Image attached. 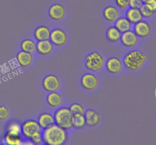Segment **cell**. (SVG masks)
<instances>
[{"mask_svg": "<svg viewBox=\"0 0 156 145\" xmlns=\"http://www.w3.org/2000/svg\"><path fill=\"white\" fill-rule=\"evenodd\" d=\"M22 144H24V145H27V144L33 145L34 143L30 140H27V139H26V140H24H24H23Z\"/></svg>", "mask_w": 156, "mask_h": 145, "instance_id": "cell-33", "label": "cell"}, {"mask_svg": "<svg viewBox=\"0 0 156 145\" xmlns=\"http://www.w3.org/2000/svg\"><path fill=\"white\" fill-rule=\"evenodd\" d=\"M42 86L47 92H57L60 88V81L59 77L54 74H48L42 81Z\"/></svg>", "mask_w": 156, "mask_h": 145, "instance_id": "cell-6", "label": "cell"}, {"mask_svg": "<svg viewBox=\"0 0 156 145\" xmlns=\"http://www.w3.org/2000/svg\"><path fill=\"white\" fill-rule=\"evenodd\" d=\"M36 51L41 56H48L53 51V44L50 40L37 41L36 44Z\"/></svg>", "mask_w": 156, "mask_h": 145, "instance_id": "cell-13", "label": "cell"}, {"mask_svg": "<svg viewBox=\"0 0 156 145\" xmlns=\"http://www.w3.org/2000/svg\"><path fill=\"white\" fill-rule=\"evenodd\" d=\"M84 116L86 121V125L89 127H95L101 122V115L93 109H88L85 111Z\"/></svg>", "mask_w": 156, "mask_h": 145, "instance_id": "cell-14", "label": "cell"}, {"mask_svg": "<svg viewBox=\"0 0 156 145\" xmlns=\"http://www.w3.org/2000/svg\"><path fill=\"white\" fill-rule=\"evenodd\" d=\"M115 2L120 9H123L129 4V0H115Z\"/></svg>", "mask_w": 156, "mask_h": 145, "instance_id": "cell-32", "label": "cell"}, {"mask_svg": "<svg viewBox=\"0 0 156 145\" xmlns=\"http://www.w3.org/2000/svg\"><path fill=\"white\" fill-rule=\"evenodd\" d=\"M105 58L98 51H92L85 58V66L87 70L91 72H98L103 68Z\"/></svg>", "mask_w": 156, "mask_h": 145, "instance_id": "cell-4", "label": "cell"}, {"mask_svg": "<svg viewBox=\"0 0 156 145\" xmlns=\"http://www.w3.org/2000/svg\"><path fill=\"white\" fill-rule=\"evenodd\" d=\"M71 111V112L73 114H84L85 113V108L83 107V105H82L79 103H73L72 105H70L69 108Z\"/></svg>", "mask_w": 156, "mask_h": 145, "instance_id": "cell-27", "label": "cell"}, {"mask_svg": "<svg viewBox=\"0 0 156 145\" xmlns=\"http://www.w3.org/2000/svg\"><path fill=\"white\" fill-rule=\"evenodd\" d=\"M16 59L18 64L23 68L28 67L33 62V56H32L31 53L23 51V50H21L17 53Z\"/></svg>", "mask_w": 156, "mask_h": 145, "instance_id": "cell-17", "label": "cell"}, {"mask_svg": "<svg viewBox=\"0 0 156 145\" xmlns=\"http://www.w3.org/2000/svg\"><path fill=\"white\" fill-rule=\"evenodd\" d=\"M80 82L82 86L85 90L92 91L95 89L98 85V79L93 73H87L82 76Z\"/></svg>", "mask_w": 156, "mask_h": 145, "instance_id": "cell-8", "label": "cell"}, {"mask_svg": "<svg viewBox=\"0 0 156 145\" xmlns=\"http://www.w3.org/2000/svg\"><path fill=\"white\" fill-rule=\"evenodd\" d=\"M20 46H21V50L31 53V54L36 51V43L30 38H26L23 40Z\"/></svg>", "mask_w": 156, "mask_h": 145, "instance_id": "cell-25", "label": "cell"}, {"mask_svg": "<svg viewBox=\"0 0 156 145\" xmlns=\"http://www.w3.org/2000/svg\"><path fill=\"white\" fill-rule=\"evenodd\" d=\"M47 102L51 108H59L62 102V97L57 92H49L47 96Z\"/></svg>", "mask_w": 156, "mask_h": 145, "instance_id": "cell-19", "label": "cell"}, {"mask_svg": "<svg viewBox=\"0 0 156 145\" xmlns=\"http://www.w3.org/2000/svg\"><path fill=\"white\" fill-rule=\"evenodd\" d=\"M140 12H141V15L143 18H150L155 15V12H152L150 9H149L148 8H146L144 5H142V7L140 9Z\"/></svg>", "mask_w": 156, "mask_h": 145, "instance_id": "cell-28", "label": "cell"}, {"mask_svg": "<svg viewBox=\"0 0 156 145\" xmlns=\"http://www.w3.org/2000/svg\"><path fill=\"white\" fill-rule=\"evenodd\" d=\"M42 131V128L38 124L37 121L34 119H27L21 125V134L24 138L30 140L35 134Z\"/></svg>", "mask_w": 156, "mask_h": 145, "instance_id": "cell-5", "label": "cell"}, {"mask_svg": "<svg viewBox=\"0 0 156 145\" xmlns=\"http://www.w3.org/2000/svg\"><path fill=\"white\" fill-rule=\"evenodd\" d=\"M50 41L53 46L62 47L67 42V35L65 31L60 28H55L50 31Z\"/></svg>", "mask_w": 156, "mask_h": 145, "instance_id": "cell-7", "label": "cell"}, {"mask_svg": "<svg viewBox=\"0 0 156 145\" xmlns=\"http://www.w3.org/2000/svg\"><path fill=\"white\" fill-rule=\"evenodd\" d=\"M143 5H144L146 8H148L149 9H150L151 11L155 12L156 0H147V1H146L145 2H143Z\"/></svg>", "mask_w": 156, "mask_h": 145, "instance_id": "cell-31", "label": "cell"}, {"mask_svg": "<svg viewBox=\"0 0 156 145\" xmlns=\"http://www.w3.org/2000/svg\"><path fill=\"white\" fill-rule=\"evenodd\" d=\"M37 122L43 130L44 129V128H48L50 125L55 124L54 117H53V114H50V113L44 112L39 115Z\"/></svg>", "mask_w": 156, "mask_h": 145, "instance_id": "cell-18", "label": "cell"}, {"mask_svg": "<svg viewBox=\"0 0 156 145\" xmlns=\"http://www.w3.org/2000/svg\"><path fill=\"white\" fill-rule=\"evenodd\" d=\"M146 1H147V0H143V2H146Z\"/></svg>", "mask_w": 156, "mask_h": 145, "instance_id": "cell-34", "label": "cell"}, {"mask_svg": "<svg viewBox=\"0 0 156 145\" xmlns=\"http://www.w3.org/2000/svg\"><path fill=\"white\" fill-rule=\"evenodd\" d=\"M5 143L8 145H21L23 143V137L20 135H14L6 133L4 136Z\"/></svg>", "mask_w": 156, "mask_h": 145, "instance_id": "cell-23", "label": "cell"}, {"mask_svg": "<svg viewBox=\"0 0 156 145\" xmlns=\"http://www.w3.org/2000/svg\"><path fill=\"white\" fill-rule=\"evenodd\" d=\"M6 133L14 135H20L21 134V124L18 121H12L6 128Z\"/></svg>", "mask_w": 156, "mask_h": 145, "instance_id": "cell-26", "label": "cell"}, {"mask_svg": "<svg viewBox=\"0 0 156 145\" xmlns=\"http://www.w3.org/2000/svg\"><path fill=\"white\" fill-rule=\"evenodd\" d=\"M9 110L5 105H0V121H5L9 117Z\"/></svg>", "mask_w": 156, "mask_h": 145, "instance_id": "cell-29", "label": "cell"}, {"mask_svg": "<svg viewBox=\"0 0 156 145\" xmlns=\"http://www.w3.org/2000/svg\"><path fill=\"white\" fill-rule=\"evenodd\" d=\"M148 59L145 52L140 50H133L123 56V64L128 70L137 71L140 70Z\"/></svg>", "mask_w": 156, "mask_h": 145, "instance_id": "cell-2", "label": "cell"}, {"mask_svg": "<svg viewBox=\"0 0 156 145\" xmlns=\"http://www.w3.org/2000/svg\"><path fill=\"white\" fill-rule=\"evenodd\" d=\"M50 29L46 25H40L34 31V36L37 41L50 40Z\"/></svg>", "mask_w": 156, "mask_h": 145, "instance_id": "cell-15", "label": "cell"}, {"mask_svg": "<svg viewBox=\"0 0 156 145\" xmlns=\"http://www.w3.org/2000/svg\"><path fill=\"white\" fill-rule=\"evenodd\" d=\"M105 64L108 73L112 75L118 74L123 70V62L118 57H116V56L110 57L105 62Z\"/></svg>", "mask_w": 156, "mask_h": 145, "instance_id": "cell-9", "label": "cell"}, {"mask_svg": "<svg viewBox=\"0 0 156 145\" xmlns=\"http://www.w3.org/2000/svg\"><path fill=\"white\" fill-rule=\"evenodd\" d=\"M53 117H54L55 124L57 125L58 126L61 127L66 131L73 128V114L71 112L69 108L67 107H61V108H58L55 111Z\"/></svg>", "mask_w": 156, "mask_h": 145, "instance_id": "cell-3", "label": "cell"}, {"mask_svg": "<svg viewBox=\"0 0 156 145\" xmlns=\"http://www.w3.org/2000/svg\"><path fill=\"white\" fill-rule=\"evenodd\" d=\"M120 12L114 6H107L103 11V16L107 21L114 22L120 17Z\"/></svg>", "mask_w": 156, "mask_h": 145, "instance_id": "cell-16", "label": "cell"}, {"mask_svg": "<svg viewBox=\"0 0 156 145\" xmlns=\"http://www.w3.org/2000/svg\"><path fill=\"white\" fill-rule=\"evenodd\" d=\"M143 5V0H129V4H128V5H129L131 9H140Z\"/></svg>", "mask_w": 156, "mask_h": 145, "instance_id": "cell-30", "label": "cell"}, {"mask_svg": "<svg viewBox=\"0 0 156 145\" xmlns=\"http://www.w3.org/2000/svg\"><path fill=\"white\" fill-rule=\"evenodd\" d=\"M121 34V32L114 26H111L106 31V38L110 42L117 43L120 41Z\"/></svg>", "mask_w": 156, "mask_h": 145, "instance_id": "cell-21", "label": "cell"}, {"mask_svg": "<svg viewBox=\"0 0 156 145\" xmlns=\"http://www.w3.org/2000/svg\"><path fill=\"white\" fill-rule=\"evenodd\" d=\"M48 15L52 20L56 21H62L66 15V9L62 5L56 3L49 8Z\"/></svg>", "mask_w": 156, "mask_h": 145, "instance_id": "cell-10", "label": "cell"}, {"mask_svg": "<svg viewBox=\"0 0 156 145\" xmlns=\"http://www.w3.org/2000/svg\"><path fill=\"white\" fill-rule=\"evenodd\" d=\"M73 126L77 130H82L86 126V121L84 114H75L73 118Z\"/></svg>", "mask_w": 156, "mask_h": 145, "instance_id": "cell-24", "label": "cell"}, {"mask_svg": "<svg viewBox=\"0 0 156 145\" xmlns=\"http://www.w3.org/2000/svg\"><path fill=\"white\" fill-rule=\"evenodd\" d=\"M126 18L132 24H135L143 19L140 9H129L126 12Z\"/></svg>", "mask_w": 156, "mask_h": 145, "instance_id": "cell-20", "label": "cell"}, {"mask_svg": "<svg viewBox=\"0 0 156 145\" xmlns=\"http://www.w3.org/2000/svg\"><path fill=\"white\" fill-rule=\"evenodd\" d=\"M114 27L118 29L121 33L126 31L131 30L132 28V24L126 19V17H119L115 21H114Z\"/></svg>", "mask_w": 156, "mask_h": 145, "instance_id": "cell-22", "label": "cell"}, {"mask_svg": "<svg viewBox=\"0 0 156 145\" xmlns=\"http://www.w3.org/2000/svg\"><path fill=\"white\" fill-rule=\"evenodd\" d=\"M133 31L135 32L138 38L144 39V38H148L151 34L152 27L149 22L142 20L141 21L134 24Z\"/></svg>", "mask_w": 156, "mask_h": 145, "instance_id": "cell-11", "label": "cell"}, {"mask_svg": "<svg viewBox=\"0 0 156 145\" xmlns=\"http://www.w3.org/2000/svg\"><path fill=\"white\" fill-rule=\"evenodd\" d=\"M43 143L47 145H64L69 140L66 130L56 124L42 130Z\"/></svg>", "mask_w": 156, "mask_h": 145, "instance_id": "cell-1", "label": "cell"}, {"mask_svg": "<svg viewBox=\"0 0 156 145\" xmlns=\"http://www.w3.org/2000/svg\"><path fill=\"white\" fill-rule=\"evenodd\" d=\"M138 38L133 31L129 30L121 34L120 41L124 47L130 48L136 45L138 43Z\"/></svg>", "mask_w": 156, "mask_h": 145, "instance_id": "cell-12", "label": "cell"}]
</instances>
